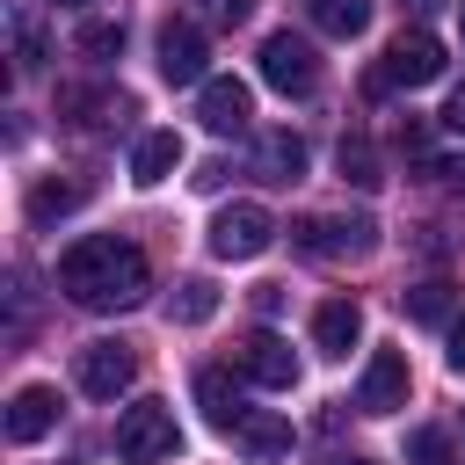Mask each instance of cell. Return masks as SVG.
I'll return each mask as SVG.
<instances>
[{
	"label": "cell",
	"mask_w": 465,
	"mask_h": 465,
	"mask_svg": "<svg viewBox=\"0 0 465 465\" xmlns=\"http://www.w3.org/2000/svg\"><path fill=\"white\" fill-rule=\"evenodd\" d=\"M58 291H65L80 312H124V305H138V298L153 291V269H145V254H138L131 240L87 232V240H73V247L58 254Z\"/></svg>",
	"instance_id": "1"
},
{
	"label": "cell",
	"mask_w": 465,
	"mask_h": 465,
	"mask_svg": "<svg viewBox=\"0 0 465 465\" xmlns=\"http://www.w3.org/2000/svg\"><path fill=\"white\" fill-rule=\"evenodd\" d=\"M291 240L312 254V262H363L378 247V218L371 211H312L291 225Z\"/></svg>",
	"instance_id": "2"
},
{
	"label": "cell",
	"mask_w": 465,
	"mask_h": 465,
	"mask_svg": "<svg viewBox=\"0 0 465 465\" xmlns=\"http://www.w3.org/2000/svg\"><path fill=\"white\" fill-rule=\"evenodd\" d=\"M174 450H182V429H174L167 400H131L116 414V458L124 465H167Z\"/></svg>",
	"instance_id": "3"
},
{
	"label": "cell",
	"mask_w": 465,
	"mask_h": 465,
	"mask_svg": "<svg viewBox=\"0 0 465 465\" xmlns=\"http://www.w3.org/2000/svg\"><path fill=\"white\" fill-rule=\"evenodd\" d=\"M429 80H443V44H436L429 29L392 36V51L371 65V94H392V87H429Z\"/></svg>",
	"instance_id": "4"
},
{
	"label": "cell",
	"mask_w": 465,
	"mask_h": 465,
	"mask_svg": "<svg viewBox=\"0 0 465 465\" xmlns=\"http://www.w3.org/2000/svg\"><path fill=\"white\" fill-rule=\"evenodd\" d=\"M269 240H276V218L262 203H225L211 218V254L218 262H254V254H269Z\"/></svg>",
	"instance_id": "5"
},
{
	"label": "cell",
	"mask_w": 465,
	"mask_h": 465,
	"mask_svg": "<svg viewBox=\"0 0 465 465\" xmlns=\"http://www.w3.org/2000/svg\"><path fill=\"white\" fill-rule=\"evenodd\" d=\"M232 371L254 378V385H269V392H291V385H298V356H291V341H283L276 327L240 334V341H232Z\"/></svg>",
	"instance_id": "6"
},
{
	"label": "cell",
	"mask_w": 465,
	"mask_h": 465,
	"mask_svg": "<svg viewBox=\"0 0 465 465\" xmlns=\"http://www.w3.org/2000/svg\"><path fill=\"white\" fill-rule=\"evenodd\" d=\"M262 80L276 87V94H312L320 87V58H312V44L305 36H291V29H276L269 44H262Z\"/></svg>",
	"instance_id": "7"
},
{
	"label": "cell",
	"mask_w": 465,
	"mask_h": 465,
	"mask_svg": "<svg viewBox=\"0 0 465 465\" xmlns=\"http://www.w3.org/2000/svg\"><path fill=\"white\" fill-rule=\"evenodd\" d=\"M73 378H80L87 400H116V392H131L138 356H131V341H87V349L73 356Z\"/></svg>",
	"instance_id": "8"
},
{
	"label": "cell",
	"mask_w": 465,
	"mask_h": 465,
	"mask_svg": "<svg viewBox=\"0 0 465 465\" xmlns=\"http://www.w3.org/2000/svg\"><path fill=\"white\" fill-rule=\"evenodd\" d=\"M196 116H203L211 138H247V131H254V94H247V80H203V87H196Z\"/></svg>",
	"instance_id": "9"
},
{
	"label": "cell",
	"mask_w": 465,
	"mask_h": 465,
	"mask_svg": "<svg viewBox=\"0 0 465 465\" xmlns=\"http://www.w3.org/2000/svg\"><path fill=\"white\" fill-rule=\"evenodd\" d=\"M407 356L400 349H371V363H363V385H356V407L363 414H392V407H407Z\"/></svg>",
	"instance_id": "10"
},
{
	"label": "cell",
	"mask_w": 465,
	"mask_h": 465,
	"mask_svg": "<svg viewBox=\"0 0 465 465\" xmlns=\"http://www.w3.org/2000/svg\"><path fill=\"white\" fill-rule=\"evenodd\" d=\"M203 29L196 22H167L160 29V80L167 87H203Z\"/></svg>",
	"instance_id": "11"
},
{
	"label": "cell",
	"mask_w": 465,
	"mask_h": 465,
	"mask_svg": "<svg viewBox=\"0 0 465 465\" xmlns=\"http://www.w3.org/2000/svg\"><path fill=\"white\" fill-rule=\"evenodd\" d=\"M58 429V392L51 385H22L15 400H7V443H36V436H51Z\"/></svg>",
	"instance_id": "12"
},
{
	"label": "cell",
	"mask_w": 465,
	"mask_h": 465,
	"mask_svg": "<svg viewBox=\"0 0 465 465\" xmlns=\"http://www.w3.org/2000/svg\"><path fill=\"white\" fill-rule=\"evenodd\" d=\"M312 341H320V356H349L363 341V305L356 298H327L312 312Z\"/></svg>",
	"instance_id": "13"
},
{
	"label": "cell",
	"mask_w": 465,
	"mask_h": 465,
	"mask_svg": "<svg viewBox=\"0 0 465 465\" xmlns=\"http://www.w3.org/2000/svg\"><path fill=\"white\" fill-rule=\"evenodd\" d=\"M196 407H203V421H211V429H225V436H232V421L247 414V392L232 385V371L203 363V371H196Z\"/></svg>",
	"instance_id": "14"
},
{
	"label": "cell",
	"mask_w": 465,
	"mask_h": 465,
	"mask_svg": "<svg viewBox=\"0 0 465 465\" xmlns=\"http://www.w3.org/2000/svg\"><path fill=\"white\" fill-rule=\"evenodd\" d=\"M174 167H182V138H174V131H145V138L131 145V182H138V189H160Z\"/></svg>",
	"instance_id": "15"
},
{
	"label": "cell",
	"mask_w": 465,
	"mask_h": 465,
	"mask_svg": "<svg viewBox=\"0 0 465 465\" xmlns=\"http://www.w3.org/2000/svg\"><path fill=\"white\" fill-rule=\"evenodd\" d=\"M254 167H262V182H298L305 174V138L298 131H262L254 138Z\"/></svg>",
	"instance_id": "16"
},
{
	"label": "cell",
	"mask_w": 465,
	"mask_h": 465,
	"mask_svg": "<svg viewBox=\"0 0 465 465\" xmlns=\"http://www.w3.org/2000/svg\"><path fill=\"white\" fill-rule=\"evenodd\" d=\"M232 443H240V450H254V458H276V450H291V421H283V414L247 407V414L232 421Z\"/></svg>",
	"instance_id": "17"
},
{
	"label": "cell",
	"mask_w": 465,
	"mask_h": 465,
	"mask_svg": "<svg viewBox=\"0 0 465 465\" xmlns=\"http://www.w3.org/2000/svg\"><path fill=\"white\" fill-rule=\"evenodd\" d=\"M320 36H363L371 29V0H305Z\"/></svg>",
	"instance_id": "18"
},
{
	"label": "cell",
	"mask_w": 465,
	"mask_h": 465,
	"mask_svg": "<svg viewBox=\"0 0 465 465\" xmlns=\"http://www.w3.org/2000/svg\"><path fill=\"white\" fill-rule=\"evenodd\" d=\"M211 312H218V283H211V276H182V283H174V298H167V320L203 327Z\"/></svg>",
	"instance_id": "19"
},
{
	"label": "cell",
	"mask_w": 465,
	"mask_h": 465,
	"mask_svg": "<svg viewBox=\"0 0 465 465\" xmlns=\"http://www.w3.org/2000/svg\"><path fill=\"white\" fill-rule=\"evenodd\" d=\"M51 58V36H44V15L36 7H15V65L29 73V65H44Z\"/></svg>",
	"instance_id": "20"
},
{
	"label": "cell",
	"mask_w": 465,
	"mask_h": 465,
	"mask_svg": "<svg viewBox=\"0 0 465 465\" xmlns=\"http://www.w3.org/2000/svg\"><path fill=\"white\" fill-rule=\"evenodd\" d=\"M80 196H87L80 182H36V189H29V218H36V225H51V218L80 211Z\"/></svg>",
	"instance_id": "21"
},
{
	"label": "cell",
	"mask_w": 465,
	"mask_h": 465,
	"mask_svg": "<svg viewBox=\"0 0 465 465\" xmlns=\"http://www.w3.org/2000/svg\"><path fill=\"white\" fill-rule=\"evenodd\" d=\"M407 320H421V327H443V320H450V283H443V276L414 283V291H407Z\"/></svg>",
	"instance_id": "22"
},
{
	"label": "cell",
	"mask_w": 465,
	"mask_h": 465,
	"mask_svg": "<svg viewBox=\"0 0 465 465\" xmlns=\"http://www.w3.org/2000/svg\"><path fill=\"white\" fill-rule=\"evenodd\" d=\"M341 182H356V189H378L385 174H378V153H371V138H341Z\"/></svg>",
	"instance_id": "23"
},
{
	"label": "cell",
	"mask_w": 465,
	"mask_h": 465,
	"mask_svg": "<svg viewBox=\"0 0 465 465\" xmlns=\"http://www.w3.org/2000/svg\"><path fill=\"white\" fill-rule=\"evenodd\" d=\"M73 44L102 65V58H116V51H124V22H80V36H73Z\"/></svg>",
	"instance_id": "24"
},
{
	"label": "cell",
	"mask_w": 465,
	"mask_h": 465,
	"mask_svg": "<svg viewBox=\"0 0 465 465\" xmlns=\"http://www.w3.org/2000/svg\"><path fill=\"white\" fill-rule=\"evenodd\" d=\"M407 458H414V465H450L443 429H414V436H407Z\"/></svg>",
	"instance_id": "25"
},
{
	"label": "cell",
	"mask_w": 465,
	"mask_h": 465,
	"mask_svg": "<svg viewBox=\"0 0 465 465\" xmlns=\"http://www.w3.org/2000/svg\"><path fill=\"white\" fill-rule=\"evenodd\" d=\"M421 174L443 189H465V153H436V160H421Z\"/></svg>",
	"instance_id": "26"
},
{
	"label": "cell",
	"mask_w": 465,
	"mask_h": 465,
	"mask_svg": "<svg viewBox=\"0 0 465 465\" xmlns=\"http://www.w3.org/2000/svg\"><path fill=\"white\" fill-rule=\"evenodd\" d=\"M203 15H211L218 29H240V22L254 15V0H203Z\"/></svg>",
	"instance_id": "27"
},
{
	"label": "cell",
	"mask_w": 465,
	"mask_h": 465,
	"mask_svg": "<svg viewBox=\"0 0 465 465\" xmlns=\"http://www.w3.org/2000/svg\"><path fill=\"white\" fill-rule=\"evenodd\" d=\"M436 124H443V131H458V138H465V80H458V87H450V102H443V116H436Z\"/></svg>",
	"instance_id": "28"
},
{
	"label": "cell",
	"mask_w": 465,
	"mask_h": 465,
	"mask_svg": "<svg viewBox=\"0 0 465 465\" xmlns=\"http://www.w3.org/2000/svg\"><path fill=\"white\" fill-rule=\"evenodd\" d=\"M443 356H450V371H458V378H465V312H458V320H450V349H443Z\"/></svg>",
	"instance_id": "29"
},
{
	"label": "cell",
	"mask_w": 465,
	"mask_h": 465,
	"mask_svg": "<svg viewBox=\"0 0 465 465\" xmlns=\"http://www.w3.org/2000/svg\"><path fill=\"white\" fill-rule=\"evenodd\" d=\"M334 465H378V458H334Z\"/></svg>",
	"instance_id": "30"
},
{
	"label": "cell",
	"mask_w": 465,
	"mask_h": 465,
	"mask_svg": "<svg viewBox=\"0 0 465 465\" xmlns=\"http://www.w3.org/2000/svg\"><path fill=\"white\" fill-rule=\"evenodd\" d=\"M407 7H443V0H407Z\"/></svg>",
	"instance_id": "31"
},
{
	"label": "cell",
	"mask_w": 465,
	"mask_h": 465,
	"mask_svg": "<svg viewBox=\"0 0 465 465\" xmlns=\"http://www.w3.org/2000/svg\"><path fill=\"white\" fill-rule=\"evenodd\" d=\"M58 7H87V0H58Z\"/></svg>",
	"instance_id": "32"
}]
</instances>
